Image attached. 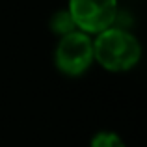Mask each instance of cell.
Segmentation results:
<instances>
[{"label":"cell","mask_w":147,"mask_h":147,"mask_svg":"<svg viewBox=\"0 0 147 147\" xmlns=\"http://www.w3.org/2000/svg\"><path fill=\"white\" fill-rule=\"evenodd\" d=\"M142 58V45L134 34L110 26L93 39V60L110 73H125L136 67Z\"/></svg>","instance_id":"obj_1"},{"label":"cell","mask_w":147,"mask_h":147,"mask_svg":"<svg viewBox=\"0 0 147 147\" xmlns=\"http://www.w3.org/2000/svg\"><path fill=\"white\" fill-rule=\"evenodd\" d=\"M93 39L91 36L75 30L60 37L54 49V65L65 76H82L93 63Z\"/></svg>","instance_id":"obj_2"},{"label":"cell","mask_w":147,"mask_h":147,"mask_svg":"<svg viewBox=\"0 0 147 147\" xmlns=\"http://www.w3.org/2000/svg\"><path fill=\"white\" fill-rule=\"evenodd\" d=\"M67 11L76 30L97 36L114 26L117 19V0H69Z\"/></svg>","instance_id":"obj_3"},{"label":"cell","mask_w":147,"mask_h":147,"mask_svg":"<svg viewBox=\"0 0 147 147\" xmlns=\"http://www.w3.org/2000/svg\"><path fill=\"white\" fill-rule=\"evenodd\" d=\"M49 26H50V32L60 36V37H63V36H67V34H71V32L76 30V26H75V22H73V19H71V15H69L67 9L56 11V13L50 17Z\"/></svg>","instance_id":"obj_4"},{"label":"cell","mask_w":147,"mask_h":147,"mask_svg":"<svg viewBox=\"0 0 147 147\" xmlns=\"http://www.w3.org/2000/svg\"><path fill=\"white\" fill-rule=\"evenodd\" d=\"M90 147H127L123 138L112 130H99L91 136Z\"/></svg>","instance_id":"obj_5"}]
</instances>
